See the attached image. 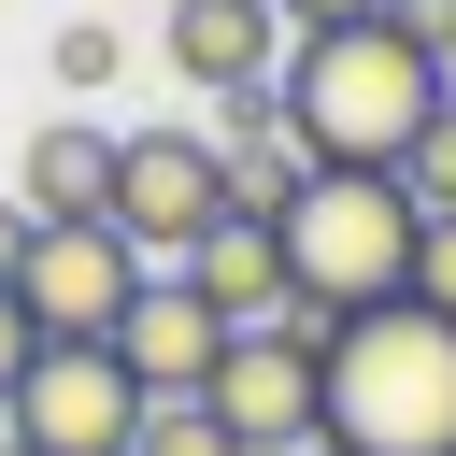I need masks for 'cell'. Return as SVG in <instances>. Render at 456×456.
Segmentation results:
<instances>
[{"label": "cell", "instance_id": "7402d4cb", "mask_svg": "<svg viewBox=\"0 0 456 456\" xmlns=\"http://www.w3.org/2000/svg\"><path fill=\"white\" fill-rule=\"evenodd\" d=\"M314 456H342V442H314Z\"/></svg>", "mask_w": 456, "mask_h": 456}, {"label": "cell", "instance_id": "d6986e66", "mask_svg": "<svg viewBox=\"0 0 456 456\" xmlns=\"http://www.w3.org/2000/svg\"><path fill=\"white\" fill-rule=\"evenodd\" d=\"M28 242H43V214H28V200H0V285L28 271Z\"/></svg>", "mask_w": 456, "mask_h": 456}, {"label": "cell", "instance_id": "8fae6325", "mask_svg": "<svg viewBox=\"0 0 456 456\" xmlns=\"http://www.w3.org/2000/svg\"><path fill=\"white\" fill-rule=\"evenodd\" d=\"M14 200H28L43 228H86V214H114V128H86V114H43V128H28V171H14Z\"/></svg>", "mask_w": 456, "mask_h": 456}, {"label": "cell", "instance_id": "ac0fdd59", "mask_svg": "<svg viewBox=\"0 0 456 456\" xmlns=\"http://www.w3.org/2000/svg\"><path fill=\"white\" fill-rule=\"evenodd\" d=\"M271 14H285V28H299V43H314V28H370V14H385V0H271Z\"/></svg>", "mask_w": 456, "mask_h": 456}, {"label": "cell", "instance_id": "44dd1931", "mask_svg": "<svg viewBox=\"0 0 456 456\" xmlns=\"http://www.w3.org/2000/svg\"><path fill=\"white\" fill-rule=\"evenodd\" d=\"M0 456H28V442H14V428H0Z\"/></svg>", "mask_w": 456, "mask_h": 456}, {"label": "cell", "instance_id": "8992f818", "mask_svg": "<svg viewBox=\"0 0 456 456\" xmlns=\"http://www.w3.org/2000/svg\"><path fill=\"white\" fill-rule=\"evenodd\" d=\"M142 413H157V399H142V370H128L114 342H43L0 428H14L28 456H142Z\"/></svg>", "mask_w": 456, "mask_h": 456}, {"label": "cell", "instance_id": "277c9868", "mask_svg": "<svg viewBox=\"0 0 456 456\" xmlns=\"http://www.w3.org/2000/svg\"><path fill=\"white\" fill-rule=\"evenodd\" d=\"M214 428L242 456H314L328 442V314H256L228 328V370H214Z\"/></svg>", "mask_w": 456, "mask_h": 456}, {"label": "cell", "instance_id": "3957f363", "mask_svg": "<svg viewBox=\"0 0 456 456\" xmlns=\"http://www.w3.org/2000/svg\"><path fill=\"white\" fill-rule=\"evenodd\" d=\"M328 442L342 456H456V328L428 299L328 328Z\"/></svg>", "mask_w": 456, "mask_h": 456}, {"label": "cell", "instance_id": "5bb4252c", "mask_svg": "<svg viewBox=\"0 0 456 456\" xmlns=\"http://www.w3.org/2000/svg\"><path fill=\"white\" fill-rule=\"evenodd\" d=\"M413 299L456 328V214H428V242H413Z\"/></svg>", "mask_w": 456, "mask_h": 456}, {"label": "cell", "instance_id": "ffe728a7", "mask_svg": "<svg viewBox=\"0 0 456 456\" xmlns=\"http://www.w3.org/2000/svg\"><path fill=\"white\" fill-rule=\"evenodd\" d=\"M442 114H456V71H442Z\"/></svg>", "mask_w": 456, "mask_h": 456}, {"label": "cell", "instance_id": "9a60e30c", "mask_svg": "<svg viewBox=\"0 0 456 456\" xmlns=\"http://www.w3.org/2000/svg\"><path fill=\"white\" fill-rule=\"evenodd\" d=\"M57 86H114V28H100V14L57 28Z\"/></svg>", "mask_w": 456, "mask_h": 456}, {"label": "cell", "instance_id": "9c48e42d", "mask_svg": "<svg viewBox=\"0 0 456 456\" xmlns=\"http://www.w3.org/2000/svg\"><path fill=\"white\" fill-rule=\"evenodd\" d=\"M271 57H285V14H271V0H171V71H185L200 100L271 86Z\"/></svg>", "mask_w": 456, "mask_h": 456}, {"label": "cell", "instance_id": "30bf717a", "mask_svg": "<svg viewBox=\"0 0 456 456\" xmlns=\"http://www.w3.org/2000/svg\"><path fill=\"white\" fill-rule=\"evenodd\" d=\"M185 299H214L228 328H256V314H285V228L271 214H228V228H200L185 242V271H171Z\"/></svg>", "mask_w": 456, "mask_h": 456}, {"label": "cell", "instance_id": "ba28073f", "mask_svg": "<svg viewBox=\"0 0 456 456\" xmlns=\"http://www.w3.org/2000/svg\"><path fill=\"white\" fill-rule=\"evenodd\" d=\"M114 356L142 370V399H214V370H228V314H214V299H185V285L157 271V285L128 299Z\"/></svg>", "mask_w": 456, "mask_h": 456}, {"label": "cell", "instance_id": "7c38bea8", "mask_svg": "<svg viewBox=\"0 0 456 456\" xmlns=\"http://www.w3.org/2000/svg\"><path fill=\"white\" fill-rule=\"evenodd\" d=\"M142 456H242V442L214 428V399H157L142 413Z\"/></svg>", "mask_w": 456, "mask_h": 456}, {"label": "cell", "instance_id": "e0dca14e", "mask_svg": "<svg viewBox=\"0 0 456 456\" xmlns=\"http://www.w3.org/2000/svg\"><path fill=\"white\" fill-rule=\"evenodd\" d=\"M385 14H399V28H413V43L442 57V71H456V0H385Z\"/></svg>", "mask_w": 456, "mask_h": 456}, {"label": "cell", "instance_id": "7a4b0ae2", "mask_svg": "<svg viewBox=\"0 0 456 456\" xmlns=\"http://www.w3.org/2000/svg\"><path fill=\"white\" fill-rule=\"evenodd\" d=\"M271 228H285V299H299V314L356 328V314L413 299V242H428V200H413L399 171H314V185H299Z\"/></svg>", "mask_w": 456, "mask_h": 456}, {"label": "cell", "instance_id": "5b68a950", "mask_svg": "<svg viewBox=\"0 0 456 456\" xmlns=\"http://www.w3.org/2000/svg\"><path fill=\"white\" fill-rule=\"evenodd\" d=\"M228 214H242V171H228L214 128H128V142H114V228H128L142 256L185 271V242L228 228Z\"/></svg>", "mask_w": 456, "mask_h": 456}, {"label": "cell", "instance_id": "2e32d148", "mask_svg": "<svg viewBox=\"0 0 456 456\" xmlns=\"http://www.w3.org/2000/svg\"><path fill=\"white\" fill-rule=\"evenodd\" d=\"M28 356H43V328H28V299L0 285V413H14V385H28Z\"/></svg>", "mask_w": 456, "mask_h": 456}, {"label": "cell", "instance_id": "52a82bcc", "mask_svg": "<svg viewBox=\"0 0 456 456\" xmlns=\"http://www.w3.org/2000/svg\"><path fill=\"white\" fill-rule=\"evenodd\" d=\"M142 285H157V256H142L114 214L43 228V242H28V271H14V299H28V328H43V342H114Z\"/></svg>", "mask_w": 456, "mask_h": 456}, {"label": "cell", "instance_id": "4fadbf2b", "mask_svg": "<svg viewBox=\"0 0 456 456\" xmlns=\"http://www.w3.org/2000/svg\"><path fill=\"white\" fill-rule=\"evenodd\" d=\"M399 185H413V200H428V214H456V114H442V128H428V142H413V157H399Z\"/></svg>", "mask_w": 456, "mask_h": 456}, {"label": "cell", "instance_id": "6da1fadb", "mask_svg": "<svg viewBox=\"0 0 456 456\" xmlns=\"http://www.w3.org/2000/svg\"><path fill=\"white\" fill-rule=\"evenodd\" d=\"M285 128L314 142V171H399L428 128H442V57L370 14V28H314L285 57Z\"/></svg>", "mask_w": 456, "mask_h": 456}]
</instances>
